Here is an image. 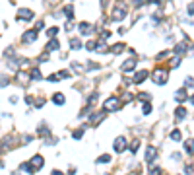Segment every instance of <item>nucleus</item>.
<instances>
[{
  "mask_svg": "<svg viewBox=\"0 0 194 175\" xmlns=\"http://www.w3.org/2000/svg\"><path fill=\"white\" fill-rule=\"evenodd\" d=\"M179 64H181V58H179V57H175V58H173V62H171V68H177Z\"/></svg>",
  "mask_w": 194,
  "mask_h": 175,
  "instance_id": "cd10ccee",
  "label": "nucleus"
},
{
  "mask_svg": "<svg viewBox=\"0 0 194 175\" xmlns=\"http://www.w3.org/2000/svg\"><path fill=\"white\" fill-rule=\"evenodd\" d=\"M138 146H140V138H134V140H132V144H130V152H132V154H136Z\"/></svg>",
  "mask_w": 194,
  "mask_h": 175,
  "instance_id": "4be33fe9",
  "label": "nucleus"
},
{
  "mask_svg": "<svg viewBox=\"0 0 194 175\" xmlns=\"http://www.w3.org/2000/svg\"><path fill=\"white\" fill-rule=\"evenodd\" d=\"M18 18L19 20H31V18H33V12L27 10V8H22V10H19V14H18Z\"/></svg>",
  "mask_w": 194,
  "mask_h": 175,
  "instance_id": "9d476101",
  "label": "nucleus"
},
{
  "mask_svg": "<svg viewBox=\"0 0 194 175\" xmlns=\"http://www.w3.org/2000/svg\"><path fill=\"white\" fill-rule=\"evenodd\" d=\"M37 39V33L35 31H27V33H23V43H31V41Z\"/></svg>",
  "mask_w": 194,
  "mask_h": 175,
  "instance_id": "4468645a",
  "label": "nucleus"
},
{
  "mask_svg": "<svg viewBox=\"0 0 194 175\" xmlns=\"http://www.w3.org/2000/svg\"><path fill=\"white\" fill-rule=\"evenodd\" d=\"M185 86H188V88H194V78L186 76V80H185Z\"/></svg>",
  "mask_w": 194,
  "mask_h": 175,
  "instance_id": "a878e982",
  "label": "nucleus"
},
{
  "mask_svg": "<svg viewBox=\"0 0 194 175\" xmlns=\"http://www.w3.org/2000/svg\"><path fill=\"white\" fill-rule=\"evenodd\" d=\"M186 89H177V93H175V99H177V101H185V99H186Z\"/></svg>",
  "mask_w": 194,
  "mask_h": 175,
  "instance_id": "f3484780",
  "label": "nucleus"
},
{
  "mask_svg": "<svg viewBox=\"0 0 194 175\" xmlns=\"http://www.w3.org/2000/svg\"><path fill=\"white\" fill-rule=\"evenodd\" d=\"M155 158H157V150H155L153 146H150L148 150H146V162H148V163H151V162L155 160Z\"/></svg>",
  "mask_w": 194,
  "mask_h": 175,
  "instance_id": "6e6552de",
  "label": "nucleus"
},
{
  "mask_svg": "<svg viewBox=\"0 0 194 175\" xmlns=\"http://www.w3.org/2000/svg\"><path fill=\"white\" fill-rule=\"evenodd\" d=\"M111 51L115 53V55H118V53H122V51H124V45H122V43H117V45H115Z\"/></svg>",
  "mask_w": 194,
  "mask_h": 175,
  "instance_id": "5701e85b",
  "label": "nucleus"
},
{
  "mask_svg": "<svg viewBox=\"0 0 194 175\" xmlns=\"http://www.w3.org/2000/svg\"><path fill=\"white\" fill-rule=\"evenodd\" d=\"M190 103H192V105H194V95H192V97H190Z\"/></svg>",
  "mask_w": 194,
  "mask_h": 175,
  "instance_id": "4c0bfd02",
  "label": "nucleus"
},
{
  "mask_svg": "<svg viewBox=\"0 0 194 175\" xmlns=\"http://www.w3.org/2000/svg\"><path fill=\"white\" fill-rule=\"evenodd\" d=\"M186 49H188V45H186V43H179V45L175 47V53H177V55H182V53H185Z\"/></svg>",
  "mask_w": 194,
  "mask_h": 175,
  "instance_id": "6ab92c4d",
  "label": "nucleus"
},
{
  "mask_svg": "<svg viewBox=\"0 0 194 175\" xmlns=\"http://www.w3.org/2000/svg\"><path fill=\"white\" fill-rule=\"evenodd\" d=\"M70 47H72V49H82V41L74 37V39H70Z\"/></svg>",
  "mask_w": 194,
  "mask_h": 175,
  "instance_id": "412c9836",
  "label": "nucleus"
},
{
  "mask_svg": "<svg viewBox=\"0 0 194 175\" xmlns=\"http://www.w3.org/2000/svg\"><path fill=\"white\" fill-rule=\"evenodd\" d=\"M105 117H107V111H99V113H93L91 117H90V123L91 125H99V123H101V121L105 119Z\"/></svg>",
  "mask_w": 194,
  "mask_h": 175,
  "instance_id": "0eeeda50",
  "label": "nucleus"
},
{
  "mask_svg": "<svg viewBox=\"0 0 194 175\" xmlns=\"http://www.w3.org/2000/svg\"><path fill=\"white\" fill-rule=\"evenodd\" d=\"M12 175H19V173H12Z\"/></svg>",
  "mask_w": 194,
  "mask_h": 175,
  "instance_id": "58836bf2",
  "label": "nucleus"
},
{
  "mask_svg": "<svg viewBox=\"0 0 194 175\" xmlns=\"http://www.w3.org/2000/svg\"><path fill=\"white\" fill-rule=\"evenodd\" d=\"M56 33H58V27H49V37H52V39H55Z\"/></svg>",
  "mask_w": 194,
  "mask_h": 175,
  "instance_id": "bb28decb",
  "label": "nucleus"
},
{
  "mask_svg": "<svg viewBox=\"0 0 194 175\" xmlns=\"http://www.w3.org/2000/svg\"><path fill=\"white\" fill-rule=\"evenodd\" d=\"M186 107H177L175 111V117H177V121H182V119H186Z\"/></svg>",
  "mask_w": 194,
  "mask_h": 175,
  "instance_id": "ddd939ff",
  "label": "nucleus"
},
{
  "mask_svg": "<svg viewBox=\"0 0 194 175\" xmlns=\"http://www.w3.org/2000/svg\"><path fill=\"white\" fill-rule=\"evenodd\" d=\"M86 49L87 51H95V41H90V43L86 45Z\"/></svg>",
  "mask_w": 194,
  "mask_h": 175,
  "instance_id": "c85d7f7f",
  "label": "nucleus"
},
{
  "mask_svg": "<svg viewBox=\"0 0 194 175\" xmlns=\"http://www.w3.org/2000/svg\"><path fill=\"white\" fill-rule=\"evenodd\" d=\"M43 163H45V158L41 156V154H35V156L29 160V167H31V171H37V169H41V167H43Z\"/></svg>",
  "mask_w": 194,
  "mask_h": 175,
  "instance_id": "20e7f679",
  "label": "nucleus"
},
{
  "mask_svg": "<svg viewBox=\"0 0 194 175\" xmlns=\"http://www.w3.org/2000/svg\"><path fill=\"white\" fill-rule=\"evenodd\" d=\"M82 134H83V129L76 130V132H74V138H82Z\"/></svg>",
  "mask_w": 194,
  "mask_h": 175,
  "instance_id": "72a5a7b5",
  "label": "nucleus"
},
{
  "mask_svg": "<svg viewBox=\"0 0 194 175\" xmlns=\"http://www.w3.org/2000/svg\"><path fill=\"white\" fill-rule=\"evenodd\" d=\"M4 86H8V78H6V76L0 78V88H4Z\"/></svg>",
  "mask_w": 194,
  "mask_h": 175,
  "instance_id": "7c9ffc66",
  "label": "nucleus"
},
{
  "mask_svg": "<svg viewBox=\"0 0 194 175\" xmlns=\"http://www.w3.org/2000/svg\"><path fill=\"white\" fill-rule=\"evenodd\" d=\"M151 80H153L155 84H159V86L167 84V70H165V68H157V70H153V76H151Z\"/></svg>",
  "mask_w": 194,
  "mask_h": 175,
  "instance_id": "f03ea898",
  "label": "nucleus"
},
{
  "mask_svg": "<svg viewBox=\"0 0 194 175\" xmlns=\"http://www.w3.org/2000/svg\"><path fill=\"white\" fill-rule=\"evenodd\" d=\"M56 49H58V41H56V39H51L49 45H47V51H56Z\"/></svg>",
  "mask_w": 194,
  "mask_h": 175,
  "instance_id": "aec40b11",
  "label": "nucleus"
},
{
  "mask_svg": "<svg viewBox=\"0 0 194 175\" xmlns=\"http://www.w3.org/2000/svg\"><path fill=\"white\" fill-rule=\"evenodd\" d=\"M146 76H148V70H140V72H136V76H134V82H136V84L144 82V80H146Z\"/></svg>",
  "mask_w": 194,
  "mask_h": 175,
  "instance_id": "2eb2a0df",
  "label": "nucleus"
},
{
  "mask_svg": "<svg viewBox=\"0 0 194 175\" xmlns=\"http://www.w3.org/2000/svg\"><path fill=\"white\" fill-rule=\"evenodd\" d=\"M171 138L175 140V142H179V140H181V132H179V130H173V132H171Z\"/></svg>",
  "mask_w": 194,
  "mask_h": 175,
  "instance_id": "393cba45",
  "label": "nucleus"
},
{
  "mask_svg": "<svg viewBox=\"0 0 194 175\" xmlns=\"http://www.w3.org/2000/svg\"><path fill=\"white\" fill-rule=\"evenodd\" d=\"M138 97L142 99V101H150V93H140Z\"/></svg>",
  "mask_w": 194,
  "mask_h": 175,
  "instance_id": "2f4dec72",
  "label": "nucleus"
},
{
  "mask_svg": "<svg viewBox=\"0 0 194 175\" xmlns=\"http://www.w3.org/2000/svg\"><path fill=\"white\" fill-rule=\"evenodd\" d=\"M95 51H97V53H107V51H109V47H107V43H105V41L101 39L99 43H95Z\"/></svg>",
  "mask_w": 194,
  "mask_h": 175,
  "instance_id": "dca6fc26",
  "label": "nucleus"
},
{
  "mask_svg": "<svg viewBox=\"0 0 194 175\" xmlns=\"http://www.w3.org/2000/svg\"><path fill=\"white\" fill-rule=\"evenodd\" d=\"M78 27H80V33L82 35H90L91 33V24H87V22H82Z\"/></svg>",
  "mask_w": 194,
  "mask_h": 175,
  "instance_id": "9b49d317",
  "label": "nucleus"
},
{
  "mask_svg": "<svg viewBox=\"0 0 194 175\" xmlns=\"http://www.w3.org/2000/svg\"><path fill=\"white\" fill-rule=\"evenodd\" d=\"M107 162H111V156H109V154H105V156L97 158V163H107Z\"/></svg>",
  "mask_w": 194,
  "mask_h": 175,
  "instance_id": "b1692460",
  "label": "nucleus"
},
{
  "mask_svg": "<svg viewBox=\"0 0 194 175\" xmlns=\"http://www.w3.org/2000/svg\"><path fill=\"white\" fill-rule=\"evenodd\" d=\"M52 175H64V173H62V171H55V173H52Z\"/></svg>",
  "mask_w": 194,
  "mask_h": 175,
  "instance_id": "e433bc0d",
  "label": "nucleus"
},
{
  "mask_svg": "<svg viewBox=\"0 0 194 175\" xmlns=\"http://www.w3.org/2000/svg\"><path fill=\"white\" fill-rule=\"evenodd\" d=\"M185 152L188 156H194V138H188L186 144H185Z\"/></svg>",
  "mask_w": 194,
  "mask_h": 175,
  "instance_id": "f8f14e48",
  "label": "nucleus"
},
{
  "mask_svg": "<svg viewBox=\"0 0 194 175\" xmlns=\"http://www.w3.org/2000/svg\"><path fill=\"white\" fill-rule=\"evenodd\" d=\"M134 68H136V58H128V60L122 64V72H130V70H134Z\"/></svg>",
  "mask_w": 194,
  "mask_h": 175,
  "instance_id": "1a4fd4ad",
  "label": "nucleus"
},
{
  "mask_svg": "<svg viewBox=\"0 0 194 175\" xmlns=\"http://www.w3.org/2000/svg\"><path fill=\"white\" fill-rule=\"evenodd\" d=\"M52 101H55L56 105H64V101H66V97L62 93H55V97H52Z\"/></svg>",
  "mask_w": 194,
  "mask_h": 175,
  "instance_id": "a211bd4d",
  "label": "nucleus"
},
{
  "mask_svg": "<svg viewBox=\"0 0 194 175\" xmlns=\"http://www.w3.org/2000/svg\"><path fill=\"white\" fill-rule=\"evenodd\" d=\"M144 113H146V115L151 113V105H150V103H144Z\"/></svg>",
  "mask_w": 194,
  "mask_h": 175,
  "instance_id": "c756f323",
  "label": "nucleus"
},
{
  "mask_svg": "<svg viewBox=\"0 0 194 175\" xmlns=\"http://www.w3.org/2000/svg\"><path fill=\"white\" fill-rule=\"evenodd\" d=\"M124 150H126V138H124V136H118V138L115 140V152L120 154Z\"/></svg>",
  "mask_w": 194,
  "mask_h": 175,
  "instance_id": "423d86ee",
  "label": "nucleus"
},
{
  "mask_svg": "<svg viewBox=\"0 0 194 175\" xmlns=\"http://www.w3.org/2000/svg\"><path fill=\"white\" fill-rule=\"evenodd\" d=\"M188 16H194V4H188Z\"/></svg>",
  "mask_w": 194,
  "mask_h": 175,
  "instance_id": "f704fd0d",
  "label": "nucleus"
},
{
  "mask_svg": "<svg viewBox=\"0 0 194 175\" xmlns=\"http://www.w3.org/2000/svg\"><path fill=\"white\" fill-rule=\"evenodd\" d=\"M117 109H120V99L117 95H111L105 99V111H117Z\"/></svg>",
  "mask_w": 194,
  "mask_h": 175,
  "instance_id": "7ed1b4c3",
  "label": "nucleus"
},
{
  "mask_svg": "<svg viewBox=\"0 0 194 175\" xmlns=\"http://www.w3.org/2000/svg\"><path fill=\"white\" fill-rule=\"evenodd\" d=\"M113 20H122V18H126V4L124 2H117V6H115V10H113V16H111Z\"/></svg>",
  "mask_w": 194,
  "mask_h": 175,
  "instance_id": "f257e3e1",
  "label": "nucleus"
},
{
  "mask_svg": "<svg viewBox=\"0 0 194 175\" xmlns=\"http://www.w3.org/2000/svg\"><path fill=\"white\" fill-rule=\"evenodd\" d=\"M16 144H18V138H14V136H6V138H2V142H0V150L8 152V150H12Z\"/></svg>",
  "mask_w": 194,
  "mask_h": 175,
  "instance_id": "39448f33",
  "label": "nucleus"
},
{
  "mask_svg": "<svg viewBox=\"0 0 194 175\" xmlns=\"http://www.w3.org/2000/svg\"><path fill=\"white\" fill-rule=\"evenodd\" d=\"M148 0H134V4H138V6H142V4H146Z\"/></svg>",
  "mask_w": 194,
  "mask_h": 175,
  "instance_id": "c9c22d12",
  "label": "nucleus"
},
{
  "mask_svg": "<svg viewBox=\"0 0 194 175\" xmlns=\"http://www.w3.org/2000/svg\"><path fill=\"white\" fill-rule=\"evenodd\" d=\"M150 175H161V171H159V167H151V171H150Z\"/></svg>",
  "mask_w": 194,
  "mask_h": 175,
  "instance_id": "473e14b6",
  "label": "nucleus"
}]
</instances>
